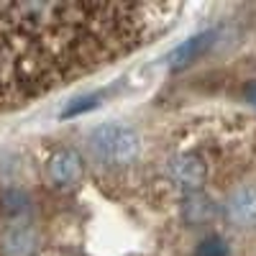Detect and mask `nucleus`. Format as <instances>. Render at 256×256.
<instances>
[{
    "label": "nucleus",
    "instance_id": "3",
    "mask_svg": "<svg viewBox=\"0 0 256 256\" xmlns=\"http://www.w3.org/2000/svg\"><path fill=\"white\" fill-rule=\"evenodd\" d=\"M46 177L56 190H72L80 184V180L84 177V162L80 156V152L64 146L49 156L46 162Z\"/></svg>",
    "mask_w": 256,
    "mask_h": 256
},
{
    "label": "nucleus",
    "instance_id": "11",
    "mask_svg": "<svg viewBox=\"0 0 256 256\" xmlns=\"http://www.w3.org/2000/svg\"><path fill=\"white\" fill-rule=\"evenodd\" d=\"M248 100H251V102H254V105H256V84H254V88H251V90H248Z\"/></svg>",
    "mask_w": 256,
    "mask_h": 256
},
{
    "label": "nucleus",
    "instance_id": "6",
    "mask_svg": "<svg viewBox=\"0 0 256 256\" xmlns=\"http://www.w3.org/2000/svg\"><path fill=\"white\" fill-rule=\"evenodd\" d=\"M216 31H200L195 36H190L184 44H180L172 56H169V62H172L174 70H182V67H190L192 62H198L202 54H208L212 49V44H216Z\"/></svg>",
    "mask_w": 256,
    "mask_h": 256
},
{
    "label": "nucleus",
    "instance_id": "5",
    "mask_svg": "<svg viewBox=\"0 0 256 256\" xmlns=\"http://www.w3.org/2000/svg\"><path fill=\"white\" fill-rule=\"evenodd\" d=\"M226 216L236 228H256V184H241L230 192L226 200Z\"/></svg>",
    "mask_w": 256,
    "mask_h": 256
},
{
    "label": "nucleus",
    "instance_id": "10",
    "mask_svg": "<svg viewBox=\"0 0 256 256\" xmlns=\"http://www.w3.org/2000/svg\"><path fill=\"white\" fill-rule=\"evenodd\" d=\"M195 256H230V248H228V244L220 236H210V238H205L198 246Z\"/></svg>",
    "mask_w": 256,
    "mask_h": 256
},
{
    "label": "nucleus",
    "instance_id": "9",
    "mask_svg": "<svg viewBox=\"0 0 256 256\" xmlns=\"http://www.w3.org/2000/svg\"><path fill=\"white\" fill-rule=\"evenodd\" d=\"M98 100H100V95H82V98H74L67 108L62 110V118H77V116H82V113H88V110H92L95 105H98Z\"/></svg>",
    "mask_w": 256,
    "mask_h": 256
},
{
    "label": "nucleus",
    "instance_id": "7",
    "mask_svg": "<svg viewBox=\"0 0 256 256\" xmlns=\"http://www.w3.org/2000/svg\"><path fill=\"white\" fill-rule=\"evenodd\" d=\"M182 216L192 226H202V223L212 220L216 205H212V200L208 195H202V192H190V195L184 198V202H182Z\"/></svg>",
    "mask_w": 256,
    "mask_h": 256
},
{
    "label": "nucleus",
    "instance_id": "2",
    "mask_svg": "<svg viewBox=\"0 0 256 256\" xmlns=\"http://www.w3.org/2000/svg\"><path fill=\"white\" fill-rule=\"evenodd\" d=\"M166 177L182 192H200L208 182V164L195 152H180L166 162Z\"/></svg>",
    "mask_w": 256,
    "mask_h": 256
},
{
    "label": "nucleus",
    "instance_id": "1",
    "mask_svg": "<svg viewBox=\"0 0 256 256\" xmlns=\"http://www.w3.org/2000/svg\"><path fill=\"white\" fill-rule=\"evenodd\" d=\"M90 156L105 166V169H118L131 164L141 152V138L131 126L123 123H102L88 138Z\"/></svg>",
    "mask_w": 256,
    "mask_h": 256
},
{
    "label": "nucleus",
    "instance_id": "4",
    "mask_svg": "<svg viewBox=\"0 0 256 256\" xmlns=\"http://www.w3.org/2000/svg\"><path fill=\"white\" fill-rule=\"evenodd\" d=\"M41 246V233L31 220H13L0 233V256H34Z\"/></svg>",
    "mask_w": 256,
    "mask_h": 256
},
{
    "label": "nucleus",
    "instance_id": "8",
    "mask_svg": "<svg viewBox=\"0 0 256 256\" xmlns=\"http://www.w3.org/2000/svg\"><path fill=\"white\" fill-rule=\"evenodd\" d=\"M0 208H3L6 216H13L16 220H26V212H28L31 202H28L26 192L8 190V192H3V198H0Z\"/></svg>",
    "mask_w": 256,
    "mask_h": 256
}]
</instances>
